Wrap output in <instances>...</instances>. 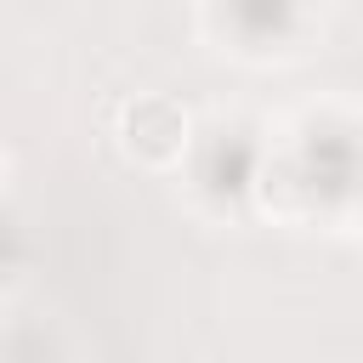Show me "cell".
<instances>
[{
    "mask_svg": "<svg viewBox=\"0 0 363 363\" xmlns=\"http://www.w3.org/2000/svg\"><path fill=\"white\" fill-rule=\"evenodd\" d=\"M113 136H119V153L142 170H176L193 147V113L164 96V91H136L130 102H119V119H113Z\"/></svg>",
    "mask_w": 363,
    "mask_h": 363,
    "instance_id": "obj_1",
    "label": "cell"
},
{
    "mask_svg": "<svg viewBox=\"0 0 363 363\" xmlns=\"http://www.w3.org/2000/svg\"><path fill=\"white\" fill-rule=\"evenodd\" d=\"M6 176H11V153H6V142H0V187H6Z\"/></svg>",
    "mask_w": 363,
    "mask_h": 363,
    "instance_id": "obj_2",
    "label": "cell"
}]
</instances>
